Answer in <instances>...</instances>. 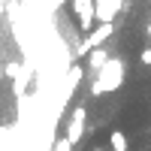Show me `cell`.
<instances>
[{
	"mask_svg": "<svg viewBox=\"0 0 151 151\" xmlns=\"http://www.w3.org/2000/svg\"><path fill=\"white\" fill-rule=\"evenodd\" d=\"M124 82V60L118 58H109V64L97 73V79H94V88L91 91L100 97V94H112V91H118Z\"/></svg>",
	"mask_w": 151,
	"mask_h": 151,
	"instance_id": "obj_1",
	"label": "cell"
},
{
	"mask_svg": "<svg viewBox=\"0 0 151 151\" xmlns=\"http://www.w3.org/2000/svg\"><path fill=\"white\" fill-rule=\"evenodd\" d=\"M91 151H109V148H106V145H100V142H94V145H91Z\"/></svg>",
	"mask_w": 151,
	"mask_h": 151,
	"instance_id": "obj_8",
	"label": "cell"
},
{
	"mask_svg": "<svg viewBox=\"0 0 151 151\" xmlns=\"http://www.w3.org/2000/svg\"><path fill=\"white\" fill-rule=\"evenodd\" d=\"M139 60H142L145 67H151V45H145L142 52H139Z\"/></svg>",
	"mask_w": 151,
	"mask_h": 151,
	"instance_id": "obj_6",
	"label": "cell"
},
{
	"mask_svg": "<svg viewBox=\"0 0 151 151\" xmlns=\"http://www.w3.org/2000/svg\"><path fill=\"white\" fill-rule=\"evenodd\" d=\"M109 148L112 151H130V139L124 130H112L109 133Z\"/></svg>",
	"mask_w": 151,
	"mask_h": 151,
	"instance_id": "obj_4",
	"label": "cell"
},
{
	"mask_svg": "<svg viewBox=\"0 0 151 151\" xmlns=\"http://www.w3.org/2000/svg\"><path fill=\"white\" fill-rule=\"evenodd\" d=\"M109 64V52L106 48H97V52H91V70H103Z\"/></svg>",
	"mask_w": 151,
	"mask_h": 151,
	"instance_id": "obj_5",
	"label": "cell"
},
{
	"mask_svg": "<svg viewBox=\"0 0 151 151\" xmlns=\"http://www.w3.org/2000/svg\"><path fill=\"white\" fill-rule=\"evenodd\" d=\"M70 148H73V142L67 139V136H64V139H58V142H55V151H70Z\"/></svg>",
	"mask_w": 151,
	"mask_h": 151,
	"instance_id": "obj_7",
	"label": "cell"
},
{
	"mask_svg": "<svg viewBox=\"0 0 151 151\" xmlns=\"http://www.w3.org/2000/svg\"><path fill=\"white\" fill-rule=\"evenodd\" d=\"M82 130H85V106H76L73 118H70V124H67V139L76 145V142H79V136H82Z\"/></svg>",
	"mask_w": 151,
	"mask_h": 151,
	"instance_id": "obj_3",
	"label": "cell"
},
{
	"mask_svg": "<svg viewBox=\"0 0 151 151\" xmlns=\"http://www.w3.org/2000/svg\"><path fill=\"white\" fill-rule=\"evenodd\" d=\"M73 12L79 15V24H82V30H91V24H94V15H97V9H94V0H73Z\"/></svg>",
	"mask_w": 151,
	"mask_h": 151,
	"instance_id": "obj_2",
	"label": "cell"
},
{
	"mask_svg": "<svg viewBox=\"0 0 151 151\" xmlns=\"http://www.w3.org/2000/svg\"><path fill=\"white\" fill-rule=\"evenodd\" d=\"M145 33H148V40H151V24H148V27H145Z\"/></svg>",
	"mask_w": 151,
	"mask_h": 151,
	"instance_id": "obj_9",
	"label": "cell"
}]
</instances>
